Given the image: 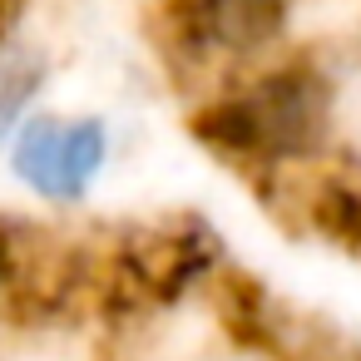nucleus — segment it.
<instances>
[{
  "label": "nucleus",
  "mask_w": 361,
  "mask_h": 361,
  "mask_svg": "<svg viewBox=\"0 0 361 361\" xmlns=\"http://www.w3.org/2000/svg\"><path fill=\"white\" fill-rule=\"evenodd\" d=\"M198 134L228 154L297 159L326 134V85L307 70H277L247 94L218 99L198 114Z\"/></svg>",
  "instance_id": "f257e3e1"
},
{
  "label": "nucleus",
  "mask_w": 361,
  "mask_h": 361,
  "mask_svg": "<svg viewBox=\"0 0 361 361\" xmlns=\"http://www.w3.org/2000/svg\"><path fill=\"white\" fill-rule=\"evenodd\" d=\"M16 173L25 188L55 203L85 198L104 164V124L99 119H35L16 139Z\"/></svg>",
  "instance_id": "f03ea898"
},
{
  "label": "nucleus",
  "mask_w": 361,
  "mask_h": 361,
  "mask_svg": "<svg viewBox=\"0 0 361 361\" xmlns=\"http://www.w3.org/2000/svg\"><path fill=\"white\" fill-rule=\"evenodd\" d=\"M178 16L193 30V40L252 55L282 35L287 0H188V6H178Z\"/></svg>",
  "instance_id": "7ed1b4c3"
},
{
  "label": "nucleus",
  "mask_w": 361,
  "mask_h": 361,
  "mask_svg": "<svg viewBox=\"0 0 361 361\" xmlns=\"http://www.w3.org/2000/svg\"><path fill=\"white\" fill-rule=\"evenodd\" d=\"M40 85V65L30 55H0V139L11 134V124L20 119L25 99Z\"/></svg>",
  "instance_id": "20e7f679"
}]
</instances>
